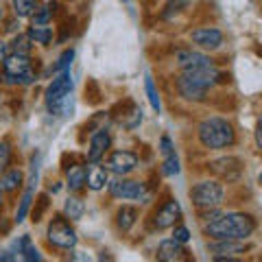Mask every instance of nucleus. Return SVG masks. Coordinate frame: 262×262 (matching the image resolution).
<instances>
[{"mask_svg": "<svg viewBox=\"0 0 262 262\" xmlns=\"http://www.w3.org/2000/svg\"><path fill=\"white\" fill-rule=\"evenodd\" d=\"M256 219L245 212H229V214H219L216 219L208 221L206 234L216 241H247L256 232Z\"/></svg>", "mask_w": 262, "mask_h": 262, "instance_id": "1", "label": "nucleus"}, {"mask_svg": "<svg viewBox=\"0 0 262 262\" xmlns=\"http://www.w3.org/2000/svg\"><path fill=\"white\" fill-rule=\"evenodd\" d=\"M199 134V142L210 151H221V149H229L236 142V131L234 125L225 118L212 116L206 118L196 129Z\"/></svg>", "mask_w": 262, "mask_h": 262, "instance_id": "2", "label": "nucleus"}, {"mask_svg": "<svg viewBox=\"0 0 262 262\" xmlns=\"http://www.w3.org/2000/svg\"><path fill=\"white\" fill-rule=\"evenodd\" d=\"M72 77L70 70L57 72L51 85L46 88V107L55 116H66L72 110Z\"/></svg>", "mask_w": 262, "mask_h": 262, "instance_id": "3", "label": "nucleus"}, {"mask_svg": "<svg viewBox=\"0 0 262 262\" xmlns=\"http://www.w3.org/2000/svg\"><path fill=\"white\" fill-rule=\"evenodd\" d=\"M190 199L199 210H210L219 208L225 199V190L219 182H199L190 188Z\"/></svg>", "mask_w": 262, "mask_h": 262, "instance_id": "4", "label": "nucleus"}, {"mask_svg": "<svg viewBox=\"0 0 262 262\" xmlns=\"http://www.w3.org/2000/svg\"><path fill=\"white\" fill-rule=\"evenodd\" d=\"M77 241H79V236L66 216H55L51 221V225H48V243H51L53 247L70 251L77 247Z\"/></svg>", "mask_w": 262, "mask_h": 262, "instance_id": "5", "label": "nucleus"}, {"mask_svg": "<svg viewBox=\"0 0 262 262\" xmlns=\"http://www.w3.org/2000/svg\"><path fill=\"white\" fill-rule=\"evenodd\" d=\"M110 184V194L114 199H122V201H136V199H144L146 196V188L142 182L136 179H114Z\"/></svg>", "mask_w": 262, "mask_h": 262, "instance_id": "6", "label": "nucleus"}, {"mask_svg": "<svg viewBox=\"0 0 262 262\" xmlns=\"http://www.w3.org/2000/svg\"><path fill=\"white\" fill-rule=\"evenodd\" d=\"M136 166H138V155L134 151H114V153H110L107 162H105L107 173H114L118 177L129 175Z\"/></svg>", "mask_w": 262, "mask_h": 262, "instance_id": "7", "label": "nucleus"}, {"mask_svg": "<svg viewBox=\"0 0 262 262\" xmlns=\"http://www.w3.org/2000/svg\"><path fill=\"white\" fill-rule=\"evenodd\" d=\"M37 177H39V158H33V164H31V182L24 190L22 199H20V206L15 210V223H22L27 214L31 212V206H33V196H35V186H37Z\"/></svg>", "mask_w": 262, "mask_h": 262, "instance_id": "8", "label": "nucleus"}, {"mask_svg": "<svg viewBox=\"0 0 262 262\" xmlns=\"http://www.w3.org/2000/svg\"><path fill=\"white\" fill-rule=\"evenodd\" d=\"M179 219H182V208H179V203L175 199H168L153 212V227L155 229L173 227Z\"/></svg>", "mask_w": 262, "mask_h": 262, "instance_id": "9", "label": "nucleus"}, {"mask_svg": "<svg viewBox=\"0 0 262 262\" xmlns=\"http://www.w3.org/2000/svg\"><path fill=\"white\" fill-rule=\"evenodd\" d=\"M190 39L201 51H216L223 46V33L214 27H201L190 33Z\"/></svg>", "mask_w": 262, "mask_h": 262, "instance_id": "10", "label": "nucleus"}, {"mask_svg": "<svg viewBox=\"0 0 262 262\" xmlns=\"http://www.w3.org/2000/svg\"><path fill=\"white\" fill-rule=\"evenodd\" d=\"M110 146H112V136H110V131L107 129H96L92 138H90V149H88V160L90 164H98L103 158H105V153L110 151Z\"/></svg>", "mask_w": 262, "mask_h": 262, "instance_id": "11", "label": "nucleus"}, {"mask_svg": "<svg viewBox=\"0 0 262 262\" xmlns=\"http://www.w3.org/2000/svg\"><path fill=\"white\" fill-rule=\"evenodd\" d=\"M210 251L214 253L216 260H232L229 256L234 253H245L247 251V245L243 241H216L210 245Z\"/></svg>", "mask_w": 262, "mask_h": 262, "instance_id": "12", "label": "nucleus"}, {"mask_svg": "<svg viewBox=\"0 0 262 262\" xmlns=\"http://www.w3.org/2000/svg\"><path fill=\"white\" fill-rule=\"evenodd\" d=\"M186 249L182 243H177L175 238H168V241H162L160 247H158V260L162 262H175V260H184L186 258Z\"/></svg>", "mask_w": 262, "mask_h": 262, "instance_id": "13", "label": "nucleus"}, {"mask_svg": "<svg viewBox=\"0 0 262 262\" xmlns=\"http://www.w3.org/2000/svg\"><path fill=\"white\" fill-rule=\"evenodd\" d=\"M177 66L182 70L188 68H203V66H214V61L208 55L196 53V51H179L177 53Z\"/></svg>", "mask_w": 262, "mask_h": 262, "instance_id": "14", "label": "nucleus"}, {"mask_svg": "<svg viewBox=\"0 0 262 262\" xmlns=\"http://www.w3.org/2000/svg\"><path fill=\"white\" fill-rule=\"evenodd\" d=\"M110 182L107 177V168L105 166H98V164H92V166L88 168V175H85V186L90 190H101L105 188V184Z\"/></svg>", "mask_w": 262, "mask_h": 262, "instance_id": "15", "label": "nucleus"}, {"mask_svg": "<svg viewBox=\"0 0 262 262\" xmlns=\"http://www.w3.org/2000/svg\"><path fill=\"white\" fill-rule=\"evenodd\" d=\"M22 170L18 168H11V170H5V173H0V188H3L5 192H15L22 188Z\"/></svg>", "mask_w": 262, "mask_h": 262, "instance_id": "16", "label": "nucleus"}, {"mask_svg": "<svg viewBox=\"0 0 262 262\" xmlns=\"http://www.w3.org/2000/svg\"><path fill=\"white\" fill-rule=\"evenodd\" d=\"M85 175H88V168L81 166V164L68 168V173H66V182H68V188L72 192H79L81 188L85 186Z\"/></svg>", "mask_w": 262, "mask_h": 262, "instance_id": "17", "label": "nucleus"}, {"mask_svg": "<svg viewBox=\"0 0 262 262\" xmlns=\"http://www.w3.org/2000/svg\"><path fill=\"white\" fill-rule=\"evenodd\" d=\"M116 120L125 129H136L142 122V110L138 107V105L129 103V112H122V116H120V114H116Z\"/></svg>", "mask_w": 262, "mask_h": 262, "instance_id": "18", "label": "nucleus"}, {"mask_svg": "<svg viewBox=\"0 0 262 262\" xmlns=\"http://www.w3.org/2000/svg\"><path fill=\"white\" fill-rule=\"evenodd\" d=\"M136 221H138V210H136V208L122 206V208L118 210V214H116V225H118V229H122V232H129V229L136 225Z\"/></svg>", "mask_w": 262, "mask_h": 262, "instance_id": "19", "label": "nucleus"}, {"mask_svg": "<svg viewBox=\"0 0 262 262\" xmlns=\"http://www.w3.org/2000/svg\"><path fill=\"white\" fill-rule=\"evenodd\" d=\"M29 39L35 44H42V46H48L53 39V29L46 27V24H33V27L29 29Z\"/></svg>", "mask_w": 262, "mask_h": 262, "instance_id": "20", "label": "nucleus"}, {"mask_svg": "<svg viewBox=\"0 0 262 262\" xmlns=\"http://www.w3.org/2000/svg\"><path fill=\"white\" fill-rule=\"evenodd\" d=\"M83 212H85V203L81 201L79 196H70V199L66 201V206H63V214H66V219L79 221L81 216H83Z\"/></svg>", "mask_w": 262, "mask_h": 262, "instance_id": "21", "label": "nucleus"}, {"mask_svg": "<svg viewBox=\"0 0 262 262\" xmlns=\"http://www.w3.org/2000/svg\"><path fill=\"white\" fill-rule=\"evenodd\" d=\"M11 7L15 18H31L33 11L37 9V3L35 0H11Z\"/></svg>", "mask_w": 262, "mask_h": 262, "instance_id": "22", "label": "nucleus"}, {"mask_svg": "<svg viewBox=\"0 0 262 262\" xmlns=\"http://www.w3.org/2000/svg\"><path fill=\"white\" fill-rule=\"evenodd\" d=\"M144 90H146V98H149L151 107L160 114V110H162V103H160V92H158V90H155V83H153V77H151V75H146V77H144Z\"/></svg>", "mask_w": 262, "mask_h": 262, "instance_id": "23", "label": "nucleus"}, {"mask_svg": "<svg viewBox=\"0 0 262 262\" xmlns=\"http://www.w3.org/2000/svg\"><path fill=\"white\" fill-rule=\"evenodd\" d=\"M57 9V5H44V7H37L35 11H33V24H48L53 18V13Z\"/></svg>", "mask_w": 262, "mask_h": 262, "instance_id": "24", "label": "nucleus"}, {"mask_svg": "<svg viewBox=\"0 0 262 262\" xmlns=\"http://www.w3.org/2000/svg\"><path fill=\"white\" fill-rule=\"evenodd\" d=\"M9 53H15V55H31V39H29V35H15L13 42L9 44Z\"/></svg>", "mask_w": 262, "mask_h": 262, "instance_id": "25", "label": "nucleus"}, {"mask_svg": "<svg viewBox=\"0 0 262 262\" xmlns=\"http://www.w3.org/2000/svg\"><path fill=\"white\" fill-rule=\"evenodd\" d=\"M13 158V149H11V142L9 140H0V173H5L11 164Z\"/></svg>", "mask_w": 262, "mask_h": 262, "instance_id": "26", "label": "nucleus"}, {"mask_svg": "<svg viewBox=\"0 0 262 262\" xmlns=\"http://www.w3.org/2000/svg\"><path fill=\"white\" fill-rule=\"evenodd\" d=\"M179 160H177V155L175 153H170V155H164V164H162V173L164 175H168V177H173V175H179Z\"/></svg>", "mask_w": 262, "mask_h": 262, "instance_id": "27", "label": "nucleus"}, {"mask_svg": "<svg viewBox=\"0 0 262 262\" xmlns=\"http://www.w3.org/2000/svg\"><path fill=\"white\" fill-rule=\"evenodd\" d=\"M31 208H33V212H31L33 223L42 221L44 212H46V208H48V194H39V196H37V201H35V206H31Z\"/></svg>", "mask_w": 262, "mask_h": 262, "instance_id": "28", "label": "nucleus"}, {"mask_svg": "<svg viewBox=\"0 0 262 262\" xmlns=\"http://www.w3.org/2000/svg\"><path fill=\"white\" fill-rule=\"evenodd\" d=\"M72 59H75V51H72V48H68V51H63V55L59 57V61H57V63L53 66V72L57 75V72L70 70V63H72Z\"/></svg>", "mask_w": 262, "mask_h": 262, "instance_id": "29", "label": "nucleus"}, {"mask_svg": "<svg viewBox=\"0 0 262 262\" xmlns=\"http://www.w3.org/2000/svg\"><path fill=\"white\" fill-rule=\"evenodd\" d=\"M173 227H175V225H173ZM173 238H175L177 243L186 245L188 241H190V232H188V227H184V225H177V227L173 229Z\"/></svg>", "mask_w": 262, "mask_h": 262, "instance_id": "30", "label": "nucleus"}, {"mask_svg": "<svg viewBox=\"0 0 262 262\" xmlns=\"http://www.w3.org/2000/svg\"><path fill=\"white\" fill-rule=\"evenodd\" d=\"M85 94H90V98H88L90 103H98V101H101V98H98V94H101V92H98V88H96L94 81H90V83L85 85Z\"/></svg>", "mask_w": 262, "mask_h": 262, "instance_id": "31", "label": "nucleus"}, {"mask_svg": "<svg viewBox=\"0 0 262 262\" xmlns=\"http://www.w3.org/2000/svg\"><path fill=\"white\" fill-rule=\"evenodd\" d=\"M160 151H162V155H170V153H175L173 142H170V138H168V136H162V140H160Z\"/></svg>", "mask_w": 262, "mask_h": 262, "instance_id": "32", "label": "nucleus"}, {"mask_svg": "<svg viewBox=\"0 0 262 262\" xmlns=\"http://www.w3.org/2000/svg\"><path fill=\"white\" fill-rule=\"evenodd\" d=\"M7 55H9V44L0 39V66H3V61L7 59Z\"/></svg>", "mask_w": 262, "mask_h": 262, "instance_id": "33", "label": "nucleus"}, {"mask_svg": "<svg viewBox=\"0 0 262 262\" xmlns=\"http://www.w3.org/2000/svg\"><path fill=\"white\" fill-rule=\"evenodd\" d=\"M13 29H15V22L9 20V22H7V31H13Z\"/></svg>", "mask_w": 262, "mask_h": 262, "instance_id": "34", "label": "nucleus"}, {"mask_svg": "<svg viewBox=\"0 0 262 262\" xmlns=\"http://www.w3.org/2000/svg\"><path fill=\"white\" fill-rule=\"evenodd\" d=\"M3 201H5V190L0 188V206H3Z\"/></svg>", "mask_w": 262, "mask_h": 262, "instance_id": "35", "label": "nucleus"}, {"mask_svg": "<svg viewBox=\"0 0 262 262\" xmlns=\"http://www.w3.org/2000/svg\"><path fill=\"white\" fill-rule=\"evenodd\" d=\"M0 20H3V7H0Z\"/></svg>", "mask_w": 262, "mask_h": 262, "instance_id": "36", "label": "nucleus"}, {"mask_svg": "<svg viewBox=\"0 0 262 262\" xmlns=\"http://www.w3.org/2000/svg\"><path fill=\"white\" fill-rule=\"evenodd\" d=\"M125 3H129V0H125Z\"/></svg>", "mask_w": 262, "mask_h": 262, "instance_id": "37", "label": "nucleus"}]
</instances>
